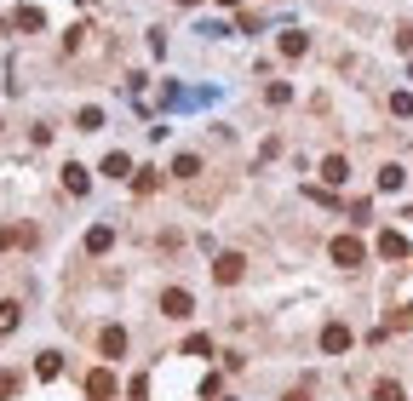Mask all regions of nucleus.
<instances>
[{
  "instance_id": "nucleus-16",
  "label": "nucleus",
  "mask_w": 413,
  "mask_h": 401,
  "mask_svg": "<svg viewBox=\"0 0 413 401\" xmlns=\"http://www.w3.org/2000/svg\"><path fill=\"white\" fill-rule=\"evenodd\" d=\"M18 29H47V18H40V6H18Z\"/></svg>"
},
{
  "instance_id": "nucleus-2",
  "label": "nucleus",
  "mask_w": 413,
  "mask_h": 401,
  "mask_svg": "<svg viewBox=\"0 0 413 401\" xmlns=\"http://www.w3.org/2000/svg\"><path fill=\"white\" fill-rule=\"evenodd\" d=\"M161 316H173V321H190V316H195V298H190L184 287H167V292H161Z\"/></svg>"
},
{
  "instance_id": "nucleus-10",
  "label": "nucleus",
  "mask_w": 413,
  "mask_h": 401,
  "mask_svg": "<svg viewBox=\"0 0 413 401\" xmlns=\"http://www.w3.org/2000/svg\"><path fill=\"white\" fill-rule=\"evenodd\" d=\"M321 178H327V184H345V178H350V161H345V155H327V161H321Z\"/></svg>"
},
{
  "instance_id": "nucleus-1",
  "label": "nucleus",
  "mask_w": 413,
  "mask_h": 401,
  "mask_svg": "<svg viewBox=\"0 0 413 401\" xmlns=\"http://www.w3.org/2000/svg\"><path fill=\"white\" fill-rule=\"evenodd\" d=\"M327 258H333L339 270H356V264L367 258V247H362L356 235H333V247H327Z\"/></svg>"
},
{
  "instance_id": "nucleus-18",
  "label": "nucleus",
  "mask_w": 413,
  "mask_h": 401,
  "mask_svg": "<svg viewBox=\"0 0 413 401\" xmlns=\"http://www.w3.org/2000/svg\"><path fill=\"white\" fill-rule=\"evenodd\" d=\"M402 178H407L402 166H379V190H402Z\"/></svg>"
},
{
  "instance_id": "nucleus-8",
  "label": "nucleus",
  "mask_w": 413,
  "mask_h": 401,
  "mask_svg": "<svg viewBox=\"0 0 413 401\" xmlns=\"http://www.w3.org/2000/svg\"><path fill=\"white\" fill-rule=\"evenodd\" d=\"M87 395H92V401H109V395H115V378H109L104 367H92V373H87Z\"/></svg>"
},
{
  "instance_id": "nucleus-3",
  "label": "nucleus",
  "mask_w": 413,
  "mask_h": 401,
  "mask_svg": "<svg viewBox=\"0 0 413 401\" xmlns=\"http://www.w3.org/2000/svg\"><path fill=\"white\" fill-rule=\"evenodd\" d=\"M241 270H247V258H241V252H218L213 281H218V287H230V281H241Z\"/></svg>"
},
{
  "instance_id": "nucleus-9",
  "label": "nucleus",
  "mask_w": 413,
  "mask_h": 401,
  "mask_svg": "<svg viewBox=\"0 0 413 401\" xmlns=\"http://www.w3.org/2000/svg\"><path fill=\"white\" fill-rule=\"evenodd\" d=\"M379 258H407V235L402 230H385L379 235Z\"/></svg>"
},
{
  "instance_id": "nucleus-14",
  "label": "nucleus",
  "mask_w": 413,
  "mask_h": 401,
  "mask_svg": "<svg viewBox=\"0 0 413 401\" xmlns=\"http://www.w3.org/2000/svg\"><path fill=\"white\" fill-rule=\"evenodd\" d=\"M374 401H407V395H402L396 378H379V384H374Z\"/></svg>"
},
{
  "instance_id": "nucleus-12",
  "label": "nucleus",
  "mask_w": 413,
  "mask_h": 401,
  "mask_svg": "<svg viewBox=\"0 0 413 401\" xmlns=\"http://www.w3.org/2000/svg\"><path fill=\"white\" fill-rule=\"evenodd\" d=\"M127 172H132V161L121 155V149H115V155H104V178H127Z\"/></svg>"
},
{
  "instance_id": "nucleus-19",
  "label": "nucleus",
  "mask_w": 413,
  "mask_h": 401,
  "mask_svg": "<svg viewBox=\"0 0 413 401\" xmlns=\"http://www.w3.org/2000/svg\"><path fill=\"white\" fill-rule=\"evenodd\" d=\"M207 350H213V338H207V333H190V338H184V355H207Z\"/></svg>"
},
{
  "instance_id": "nucleus-17",
  "label": "nucleus",
  "mask_w": 413,
  "mask_h": 401,
  "mask_svg": "<svg viewBox=\"0 0 413 401\" xmlns=\"http://www.w3.org/2000/svg\"><path fill=\"white\" fill-rule=\"evenodd\" d=\"M390 115L407 121V115H413V92H390Z\"/></svg>"
},
{
  "instance_id": "nucleus-26",
  "label": "nucleus",
  "mask_w": 413,
  "mask_h": 401,
  "mask_svg": "<svg viewBox=\"0 0 413 401\" xmlns=\"http://www.w3.org/2000/svg\"><path fill=\"white\" fill-rule=\"evenodd\" d=\"M218 6H241V0H218Z\"/></svg>"
},
{
  "instance_id": "nucleus-6",
  "label": "nucleus",
  "mask_w": 413,
  "mask_h": 401,
  "mask_svg": "<svg viewBox=\"0 0 413 401\" xmlns=\"http://www.w3.org/2000/svg\"><path fill=\"white\" fill-rule=\"evenodd\" d=\"M98 350L109 355V362H115V355H127V327H104L98 333Z\"/></svg>"
},
{
  "instance_id": "nucleus-20",
  "label": "nucleus",
  "mask_w": 413,
  "mask_h": 401,
  "mask_svg": "<svg viewBox=\"0 0 413 401\" xmlns=\"http://www.w3.org/2000/svg\"><path fill=\"white\" fill-rule=\"evenodd\" d=\"M195 172H201L195 155H178V161H173V178H195Z\"/></svg>"
},
{
  "instance_id": "nucleus-28",
  "label": "nucleus",
  "mask_w": 413,
  "mask_h": 401,
  "mask_svg": "<svg viewBox=\"0 0 413 401\" xmlns=\"http://www.w3.org/2000/svg\"><path fill=\"white\" fill-rule=\"evenodd\" d=\"M0 23H6V18H0Z\"/></svg>"
},
{
  "instance_id": "nucleus-24",
  "label": "nucleus",
  "mask_w": 413,
  "mask_h": 401,
  "mask_svg": "<svg viewBox=\"0 0 413 401\" xmlns=\"http://www.w3.org/2000/svg\"><path fill=\"white\" fill-rule=\"evenodd\" d=\"M6 395H18V373H0V401Z\"/></svg>"
},
{
  "instance_id": "nucleus-27",
  "label": "nucleus",
  "mask_w": 413,
  "mask_h": 401,
  "mask_svg": "<svg viewBox=\"0 0 413 401\" xmlns=\"http://www.w3.org/2000/svg\"><path fill=\"white\" fill-rule=\"evenodd\" d=\"M184 6H195V0H184Z\"/></svg>"
},
{
  "instance_id": "nucleus-5",
  "label": "nucleus",
  "mask_w": 413,
  "mask_h": 401,
  "mask_svg": "<svg viewBox=\"0 0 413 401\" xmlns=\"http://www.w3.org/2000/svg\"><path fill=\"white\" fill-rule=\"evenodd\" d=\"M63 190H69V195H87V190H92V172L80 166V161H69V166H63Z\"/></svg>"
},
{
  "instance_id": "nucleus-7",
  "label": "nucleus",
  "mask_w": 413,
  "mask_h": 401,
  "mask_svg": "<svg viewBox=\"0 0 413 401\" xmlns=\"http://www.w3.org/2000/svg\"><path fill=\"white\" fill-rule=\"evenodd\" d=\"M310 52V35L304 29H281V58H304Z\"/></svg>"
},
{
  "instance_id": "nucleus-23",
  "label": "nucleus",
  "mask_w": 413,
  "mask_h": 401,
  "mask_svg": "<svg viewBox=\"0 0 413 401\" xmlns=\"http://www.w3.org/2000/svg\"><path fill=\"white\" fill-rule=\"evenodd\" d=\"M104 126V109H80V132H98Z\"/></svg>"
},
{
  "instance_id": "nucleus-13",
  "label": "nucleus",
  "mask_w": 413,
  "mask_h": 401,
  "mask_svg": "<svg viewBox=\"0 0 413 401\" xmlns=\"http://www.w3.org/2000/svg\"><path fill=\"white\" fill-rule=\"evenodd\" d=\"M18 321H23V309H18V304H0V338L18 333Z\"/></svg>"
},
{
  "instance_id": "nucleus-4",
  "label": "nucleus",
  "mask_w": 413,
  "mask_h": 401,
  "mask_svg": "<svg viewBox=\"0 0 413 401\" xmlns=\"http://www.w3.org/2000/svg\"><path fill=\"white\" fill-rule=\"evenodd\" d=\"M321 350H327V355H345V350H350V327H345V321H327V327H321Z\"/></svg>"
},
{
  "instance_id": "nucleus-21",
  "label": "nucleus",
  "mask_w": 413,
  "mask_h": 401,
  "mask_svg": "<svg viewBox=\"0 0 413 401\" xmlns=\"http://www.w3.org/2000/svg\"><path fill=\"white\" fill-rule=\"evenodd\" d=\"M264 98H270V104H287V98H293V86H287V80H270Z\"/></svg>"
},
{
  "instance_id": "nucleus-22",
  "label": "nucleus",
  "mask_w": 413,
  "mask_h": 401,
  "mask_svg": "<svg viewBox=\"0 0 413 401\" xmlns=\"http://www.w3.org/2000/svg\"><path fill=\"white\" fill-rule=\"evenodd\" d=\"M35 373H40V378H58V373H63V362H58V355H40Z\"/></svg>"
},
{
  "instance_id": "nucleus-11",
  "label": "nucleus",
  "mask_w": 413,
  "mask_h": 401,
  "mask_svg": "<svg viewBox=\"0 0 413 401\" xmlns=\"http://www.w3.org/2000/svg\"><path fill=\"white\" fill-rule=\"evenodd\" d=\"M109 247H115V230H104V224L87 230V252H109Z\"/></svg>"
},
{
  "instance_id": "nucleus-15",
  "label": "nucleus",
  "mask_w": 413,
  "mask_h": 401,
  "mask_svg": "<svg viewBox=\"0 0 413 401\" xmlns=\"http://www.w3.org/2000/svg\"><path fill=\"white\" fill-rule=\"evenodd\" d=\"M29 241V230H18V224H0V252H6V247H23Z\"/></svg>"
},
{
  "instance_id": "nucleus-25",
  "label": "nucleus",
  "mask_w": 413,
  "mask_h": 401,
  "mask_svg": "<svg viewBox=\"0 0 413 401\" xmlns=\"http://www.w3.org/2000/svg\"><path fill=\"white\" fill-rule=\"evenodd\" d=\"M396 47H402V52H413V29H402V35H396Z\"/></svg>"
}]
</instances>
